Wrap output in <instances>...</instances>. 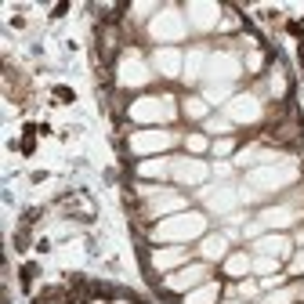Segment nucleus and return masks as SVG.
Returning <instances> with one entry per match:
<instances>
[{
    "label": "nucleus",
    "mask_w": 304,
    "mask_h": 304,
    "mask_svg": "<svg viewBox=\"0 0 304 304\" xmlns=\"http://www.w3.org/2000/svg\"><path fill=\"white\" fill-rule=\"evenodd\" d=\"M98 48H101V58H105V62H112V54H116V29H112V26L98 33Z\"/></svg>",
    "instance_id": "obj_1"
},
{
    "label": "nucleus",
    "mask_w": 304,
    "mask_h": 304,
    "mask_svg": "<svg viewBox=\"0 0 304 304\" xmlns=\"http://www.w3.org/2000/svg\"><path fill=\"white\" fill-rule=\"evenodd\" d=\"M203 275H206V268H189V272H181V275H174L170 279V286L174 290H181V286H196V283H203Z\"/></svg>",
    "instance_id": "obj_2"
},
{
    "label": "nucleus",
    "mask_w": 304,
    "mask_h": 304,
    "mask_svg": "<svg viewBox=\"0 0 304 304\" xmlns=\"http://www.w3.org/2000/svg\"><path fill=\"white\" fill-rule=\"evenodd\" d=\"M261 250H268V253H286V243H283V239H264Z\"/></svg>",
    "instance_id": "obj_3"
},
{
    "label": "nucleus",
    "mask_w": 304,
    "mask_h": 304,
    "mask_svg": "<svg viewBox=\"0 0 304 304\" xmlns=\"http://www.w3.org/2000/svg\"><path fill=\"white\" fill-rule=\"evenodd\" d=\"M225 253V239H210L206 243V257H221Z\"/></svg>",
    "instance_id": "obj_4"
},
{
    "label": "nucleus",
    "mask_w": 304,
    "mask_h": 304,
    "mask_svg": "<svg viewBox=\"0 0 304 304\" xmlns=\"http://www.w3.org/2000/svg\"><path fill=\"white\" fill-rule=\"evenodd\" d=\"M185 112H189V116H196V120H200V116H203L206 109H203V101H196V98H189V105H185Z\"/></svg>",
    "instance_id": "obj_5"
}]
</instances>
